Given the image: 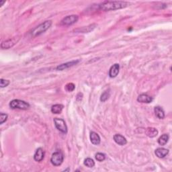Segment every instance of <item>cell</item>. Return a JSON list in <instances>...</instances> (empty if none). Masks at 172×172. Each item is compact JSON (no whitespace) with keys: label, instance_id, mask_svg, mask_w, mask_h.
<instances>
[{"label":"cell","instance_id":"cell-22","mask_svg":"<svg viewBox=\"0 0 172 172\" xmlns=\"http://www.w3.org/2000/svg\"><path fill=\"white\" fill-rule=\"evenodd\" d=\"M95 157H96L97 161H99V162H102V161H103L105 160V159H106V155H105L104 153H98L97 154H96Z\"/></svg>","mask_w":172,"mask_h":172},{"label":"cell","instance_id":"cell-21","mask_svg":"<svg viewBox=\"0 0 172 172\" xmlns=\"http://www.w3.org/2000/svg\"><path fill=\"white\" fill-rule=\"evenodd\" d=\"M110 96V93L109 90L108 91H104V92L102 94L101 96V98H100V100L102 102H106L108 99L109 98V97Z\"/></svg>","mask_w":172,"mask_h":172},{"label":"cell","instance_id":"cell-7","mask_svg":"<svg viewBox=\"0 0 172 172\" xmlns=\"http://www.w3.org/2000/svg\"><path fill=\"white\" fill-rule=\"evenodd\" d=\"M19 39H20V38L14 37L12 39L5 40V41L1 43V48L2 49H8V48H10L11 47H12L13 46H14L16 44V42L18 41Z\"/></svg>","mask_w":172,"mask_h":172},{"label":"cell","instance_id":"cell-14","mask_svg":"<svg viewBox=\"0 0 172 172\" xmlns=\"http://www.w3.org/2000/svg\"><path fill=\"white\" fill-rule=\"evenodd\" d=\"M90 141L93 145H98L100 143L101 140L98 134L92 131L90 133Z\"/></svg>","mask_w":172,"mask_h":172},{"label":"cell","instance_id":"cell-25","mask_svg":"<svg viewBox=\"0 0 172 172\" xmlns=\"http://www.w3.org/2000/svg\"><path fill=\"white\" fill-rule=\"evenodd\" d=\"M7 116H8L7 114H4V113H1V114H0V124H1V125L4 124L5 121L7 120Z\"/></svg>","mask_w":172,"mask_h":172},{"label":"cell","instance_id":"cell-17","mask_svg":"<svg viewBox=\"0 0 172 172\" xmlns=\"http://www.w3.org/2000/svg\"><path fill=\"white\" fill-rule=\"evenodd\" d=\"M63 109V106L62 104H55L51 107V112L53 114H61Z\"/></svg>","mask_w":172,"mask_h":172},{"label":"cell","instance_id":"cell-5","mask_svg":"<svg viewBox=\"0 0 172 172\" xmlns=\"http://www.w3.org/2000/svg\"><path fill=\"white\" fill-rule=\"evenodd\" d=\"M54 122H55V127L57 128L59 131L64 134H66L67 133V126L63 119L55 118H54Z\"/></svg>","mask_w":172,"mask_h":172},{"label":"cell","instance_id":"cell-12","mask_svg":"<svg viewBox=\"0 0 172 172\" xmlns=\"http://www.w3.org/2000/svg\"><path fill=\"white\" fill-rule=\"evenodd\" d=\"M114 141L116 143L121 145V146H123L127 143V141H126L125 137L119 134H116L114 136Z\"/></svg>","mask_w":172,"mask_h":172},{"label":"cell","instance_id":"cell-27","mask_svg":"<svg viewBox=\"0 0 172 172\" xmlns=\"http://www.w3.org/2000/svg\"><path fill=\"white\" fill-rule=\"evenodd\" d=\"M5 1H0V6L1 7L3 4H5Z\"/></svg>","mask_w":172,"mask_h":172},{"label":"cell","instance_id":"cell-26","mask_svg":"<svg viewBox=\"0 0 172 172\" xmlns=\"http://www.w3.org/2000/svg\"><path fill=\"white\" fill-rule=\"evenodd\" d=\"M83 98V94L82 93H79L77 96V101H81Z\"/></svg>","mask_w":172,"mask_h":172},{"label":"cell","instance_id":"cell-24","mask_svg":"<svg viewBox=\"0 0 172 172\" xmlns=\"http://www.w3.org/2000/svg\"><path fill=\"white\" fill-rule=\"evenodd\" d=\"M9 84H10V81L9 80L4 79H0V86H1V88L7 87V86Z\"/></svg>","mask_w":172,"mask_h":172},{"label":"cell","instance_id":"cell-19","mask_svg":"<svg viewBox=\"0 0 172 172\" xmlns=\"http://www.w3.org/2000/svg\"><path fill=\"white\" fill-rule=\"evenodd\" d=\"M95 26H96V24H92V25H90L87 27H83V28L81 29H77L75 31H79V32H82V33H85V32H90V31L93 30V29L96 28Z\"/></svg>","mask_w":172,"mask_h":172},{"label":"cell","instance_id":"cell-16","mask_svg":"<svg viewBox=\"0 0 172 172\" xmlns=\"http://www.w3.org/2000/svg\"><path fill=\"white\" fill-rule=\"evenodd\" d=\"M155 116L159 119H163L165 118V112L163 109L160 106H155L154 108Z\"/></svg>","mask_w":172,"mask_h":172},{"label":"cell","instance_id":"cell-20","mask_svg":"<svg viewBox=\"0 0 172 172\" xmlns=\"http://www.w3.org/2000/svg\"><path fill=\"white\" fill-rule=\"evenodd\" d=\"M83 163H84V165L86 167H87V168H93V167H94V165H95V162H94V161L91 158L85 159Z\"/></svg>","mask_w":172,"mask_h":172},{"label":"cell","instance_id":"cell-8","mask_svg":"<svg viewBox=\"0 0 172 172\" xmlns=\"http://www.w3.org/2000/svg\"><path fill=\"white\" fill-rule=\"evenodd\" d=\"M79 60H74L70 62H67V63H65L61 64L56 67V70H58V71H63L64 69L70 68V67L76 65L77 64L79 63Z\"/></svg>","mask_w":172,"mask_h":172},{"label":"cell","instance_id":"cell-11","mask_svg":"<svg viewBox=\"0 0 172 172\" xmlns=\"http://www.w3.org/2000/svg\"><path fill=\"white\" fill-rule=\"evenodd\" d=\"M137 101L139 102H141V103L149 104L153 101V98L150 96L147 95V94L142 93L138 96V98H137Z\"/></svg>","mask_w":172,"mask_h":172},{"label":"cell","instance_id":"cell-10","mask_svg":"<svg viewBox=\"0 0 172 172\" xmlns=\"http://www.w3.org/2000/svg\"><path fill=\"white\" fill-rule=\"evenodd\" d=\"M44 157V151L42 148L37 149L34 155V159L37 162H40Z\"/></svg>","mask_w":172,"mask_h":172},{"label":"cell","instance_id":"cell-2","mask_svg":"<svg viewBox=\"0 0 172 172\" xmlns=\"http://www.w3.org/2000/svg\"><path fill=\"white\" fill-rule=\"evenodd\" d=\"M52 25V22L50 20L45 21L44 22L40 24V25L36 26L30 32V34L32 37H36L39 36L40 34L44 33L45 31L50 28Z\"/></svg>","mask_w":172,"mask_h":172},{"label":"cell","instance_id":"cell-13","mask_svg":"<svg viewBox=\"0 0 172 172\" xmlns=\"http://www.w3.org/2000/svg\"><path fill=\"white\" fill-rule=\"evenodd\" d=\"M155 153L157 157L160 159L164 158L165 156L168 155L169 150L165 149V148H158V149L155 150Z\"/></svg>","mask_w":172,"mask_h":172},{"label":"cell","instance_id":"cell-9","mask_svg":"<svg viewBox=\"0 0 172 172\" xmlns=\"http://www.w3.org/2000/svg\"><path fill=\"white\" fill-rule=\"evenodd\" d=\"M120 70V64L118 63H115L114 64L110 67L109 71V76L111 78H114L118 75Z\"/></svg>","mask_w":172,"mask_h":172},{"label":"cell","instance_id":"cell-18","mask_svg":"<svg viewBox=\"0 0 172 172\" xmlns=\"http://www.w3.org/2000/svg\"><path fill=\"white\" fill-rule=\"evenodd\" d=\"M169 135L167 134H164L163 135H161L159 138L158 139V143L159 145H161V146H164L169 141Z\"/></svg>","mask_w":172,"mask_h":172},{"label":"cell","instance_id":"cell-23","mask_svg":"<svg viewBox=\"0 0 172 172\" xmlns=\"http://www.w3.org/2000/svg\"><path fill=\"white\" fill-rule=\"evenodd\" d=\"M75 88V85L74 83H69L65 85V90L67 91H69V92H71V91H74Z\"/></svg>","mask_w":172,"mask_h":172},{"label":"cell","instance_id":"cell-4","mask_svg":"<svg viewBox=\"0 0 172 172\" xmlns=\"http://www.w3.org/2000/svg\"><path fill=\"white\" fill-rule=\"evenodd\" d=\"M64 159L63 154L60 151L54 153L50 158V162L54 166H59L63 163Z\"/></svg>","mask_w":172,"mask_h":172},{"label":"cell","instance_id":"cell-6","mask_svg":"<svg viewBox=\"0 0 172 172\" xmlns=\"http://www.w3.org/2000/svg\"><path fill=\"white\" fill-rule=\"evenodd\" d=\"M78 19V16L76 15H71V16H67L66 17H64L63 20L61 22V24L62 26H71L73 24L76 23Z\"/></svg>","mask_w":172,"mask_h":172},{"label":"cell","instance_id":"cell-3","mask_svg":"<svg viewBox=\"0 0 172 172\" xmlns=\"http://www.w3.org/2000/svg\"><path fill=\"white\" fill-rule=\"evenodd\" d=\"M10 107L12 109H20L26 110L30 108V104L21 99H13L10 102Z\"/></svg>","mask_w":172,"mask_h":172},{"label":"cell","instance_id":"cell-15","mask_svg":"<svg viewBox=\"0 0 172 172\" xmlns=\"http://www.w3.org/2000/svg\"><path fill=\"white\" fill-rule=\"evenodd\" d=\"M145 134L150 138H154L158 134V130L155 128L149 127L145 130Z\"/></svg>","mask_w":172,"mask_h":172},{"label":"cell","instance_id":"cell-1","mask_svg":"<svg viewBox=\"0 0 172 172\" xmlns=\"http://www.w3.org/2000/svg\"><path fill=\"white\" fill-rule=\"evenodd\" d=\"M128 3L123 1H105L99 4V9L103 11H112L122 9L128 6Z\"/></svg>","mask_w":172,"mask_h":172}]
</instances>
